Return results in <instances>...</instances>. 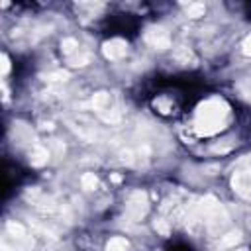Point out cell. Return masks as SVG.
Here are the masks:
<instances>
[{
  "label": "cell",
  "mask_w": 251,
  "mask_h": 251,
  "mask_svg": "<svg viewBox=\"0 0 251 251\" xmlns=\"http://www.w3.org/2000/svg\"><path fill=\"white\" fill-rule=\"evenodd\" d=\"M147 100L155 114L165 118H178L200 96V82L184 76H155L147 88Z\"/></svg>",
  "instance_id": "6da1fadb"
},
{
  "label": "cell",
  "mask_w": 251,
  "mask_h": 251,
  "mask_svg": "<svg viewBox=\"0 0 251 251\" xmlns=\"http://www.w3.org/2000/svg\"><path fill=\"white\" fill-rule=\"evenodd\" d=\"M137 29H139V20L133 14H114V16H108L102 24V31L110 37L114 35L131 37L137 33Z\"/></svg>",
  "instance_id": "7a4b0ae2"
},
{
  "label": "cell",
  "mask_w": 251,
  "mask_h": 251,
  "mask_svg": "<svg viewBox=\"0 0 251 251\" xmlns=\"http://www.w3.org/2000/svg\"><path fill=\"white\" fill-rule=\"evenodd\" d=\"M25 173H29V171H22L20 167H18V171H16V182H18V186L25 180ZM6 192L10 190V186H12V180H10V176H12V169H10V165H8V169H6Z\"/></svg>",
  "instance_id": "3957f363"
},
{
  "label": "cell",
  "mask_w": 251,
  "mask_h": 251,
  "mask_svg": "<svg viewBox=\"0 0 251 251\" xmlns=\"http://www.w3.org/2000/svg\"><path fill=\"white\" fill-rule=\"evenodd\" d=\"M165 251H194V247L182 239H176V241H169Z\"/></svg>",
  "instance_id": "277c9868"
}]
</instances>
